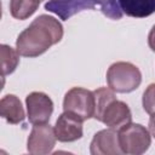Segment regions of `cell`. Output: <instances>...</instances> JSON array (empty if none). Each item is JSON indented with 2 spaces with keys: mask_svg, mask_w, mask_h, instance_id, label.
Listing matches in <instances>:
<instances>
[{
  "mask_svg": "<svg viewBox=\"0 0 155 155\" xmlns=\"http://www.w3.org/2000/svg\"><path fill=\"white\" fill-rule=\"evenodd\" d=\"M63 38L62 23L52 16L40 15L29 27L19 33L16 40V50L23 57L34 58L45 53L51 46Z\"/></svg>",
  "mask_w": 155,
  "mask_h": 155,
  "instance_id": "obj_1",
  "label": "cell"
},
{
  "mask_svg": "<svg viewBox=\"0 0 155 155\" xmlns=\"http://www.w3.org/2000/svg\"><path fill=\"white\" fill-rule=\"evenodd\" d=\"M94 94V115L99 122L109 128L119 131L125 125L132 122V114L128 105L116 99L115 93L109 87H99L93 91Z\"/></svg>",
  "mask_w": 155,
  "mask_h": 155,
  "instance_id": "obj_2",
  "label": "cell"
},
{
  "mask_svg": "<svg viewBox=\"0 0 155 155\" xmlns=\"http://www.w3.org/2000/svg\"><path fill=\"white\" fill-rule=\"evenodd\" d=\"M97 7L110 19L117 21L122 17V11L116 0H48L45 4V10L57 15L63 21L69 19L80 11L96 10Z\"/></svg>",
  "mask_w": 155,
  "mask_h": 155,
  "instance_id": "obj_3",
  "label": "cell"
},
{
  "mask_svg": "<svg viewBox=\"0 0 155 155\" xmlns=\"http://www.w3.org/2000/svg\"><path fill=\"white\" fill-rule=\"evenodd\" d=\"M108 87L116 93H130L142 82V73L130 62H115L107 70Z\"/></svg>",
  "mask_w": 155,
  "mask_h": 155,
  "instance_id": "obj_4",
  "label": "cell"
},
{
  "mask_svg": "<svg viewBox=\"0 0 155 155\" xmlns=\"http://www.w3.org/2000/svg\"><path fill=\"white\" fill-rule=\"evenodd\" d=\"M120 148L124 154H144L151 144L150 132L140 124L130 122L117 131Z\"/></svg>",
  "mask_w": 155,
  "mask_h": 155,
  "instance_id": "obj_5",
  "label": "cell"
},
{
  "mask_svg": "<svg viewBox=\"0 0 155 155\" xmlns=\"http://www.w3.org/2000/svg\"><path fill=\"white\" fill-rule=\"evenodd\" d=\"M63 110L70 113L85 121L94 115V94L93 91L73 87L65 94L63 99Z\"/></svg>",
  "mask_w": 155,
  "mask_h": 155,
  "instance_id": "obj_6",
  "label": "cell"
},
{
  "mask_svg": "<svg viewBox=\"0 0 155 155\" xmlns=\"http://www.w3.org/2000/svg\"><path fill=\"white\" fill-rule=\"evenodd\" d=\"M56 133L48 124L34 125L27 140V150L33 155L50 154L56 145Z\"/></svg>",
  "mask_w": 155,
  "mask_h": 155,
  "instance_id": "obj_7",
  "label": "cell"
},
{
  "mask_svg": "<svg viewBox=\"0 0 155 155\" xmlns=\"http://www.w3.org/2000/svg\"><path fill=\"white\" fill-rule=\"evenodd\" d=\"M27 116L30 124H47L53 113V102L44 92H31L25 97Z\"/></svg>",
  "mask_w": 155,
  "mask_h": 155,
  "instance_id": "obj_8",
  "label": "cell"
},
{
  "mask_svg": "<svg viewBox=\"0 0 155 155\" xmlns=\"http://www.w3.org/2000/svg\"><path fill=\"white\" fill-rule=\"evenodd\" d=\"M90 153L92 155H121L124 154L120 143L117 131L114 128H105L98 131L90 144Z\"/></svg>",
  "mask_w": 155,
  "mask_h": 155,
  "instance_id": "obj_9",
  "label": "cell"
},
{
  "mask_svg": "<svg viewBox=\"0 0 155 155\" xmlns=\"http://www.w3.org/2000/svg\"><path fill=\"white\" fill-rule=\"evenodd\" d=\"M82 120L75 115L63 111L54 125V133L59 142L69 143L75 142L82 137Z\"/></svg>",
  "mask_w": 155,
  "mask_h": 155,
  "instance_id": "obj_10",
  "label": "cell"
},
{
  "mask_svg": "<svg viewBox=\"0 0 155 155\" xmlns=\"http://www.w3.org/2000/svg\"><path fill=\"white\" fill-rule=\"evenodd\" d=\"M0 115L11 125L23 122L25 113L19 98L15 94H6L0 101Z\"/></svg>",
  "mask_w": 155,
  "mask_h": 155,
  "instance_id": "obj_11",
  "label": "cell"
},
{
  "mask_svg": "<svg viewBox=\"0 0 155 155\" xmlns=\"http://www.w3.org/2000/svg\"><path fill=\"white\" fill-rule=\"evenodd\" d=\"M122 13L134 18H144L155 12V0H117Z\"/></svg>",
  "mask_w": 155,
  "mask_h": 155,
  "instance_id": "obj_12",
  "label": "cell"
},
{
  "mask_svg": "<svg viewBox=\"0 0 155 155\" xmlns=\"http://www.w3.org/2000/svg\"><path fill=\"white\" fill-rule=\"evenodd\" d=\"M41 0H10V13L13 18L24 21L33 16Z\"/></svg>",
  "mask_w": 155,
  "mask_h": 155,
  "instance_id": "obj_13",
  "label": "cell"
},
{
  "mask_svg": "<svg viewBox=\"0 0 155 155\" xmlns=\"http://www.w3.org/2000/svg\"><path fill=\"white\" fill-rule=\"evenodd\" d=\"M19 53L17 50L12 48L8 45L2 44L0 46V62H1V76L5 78L8 74H12L19 63Z\"/></svg>",
  "mask_w": 155,
  "mask_h": 155,
  "instance_id": "obj_14",
  "label": "cell"
},
{
  "mask_svg": "<svg viewBox=\"0 0 155 155\" xmlns=\"http://www.w3.org/2000/svg\"><path fill=\"white\" fill-rule=\"evenodd\" d=\"M142 104L145 113L149 115H155V82L150 84L142 97Z\"/></svg>",
  "mask_w": 155,
  "mask_h": 155,
  "instance_id": "obj_15",
  "label": "cell"
},
{
  "mask_svg": "<svg viewBox=\"0 0 155 155\" xmlns=\"http://www.w3.org/2000/svg\"><path fill=\"white\" fill-rule=\"evenodd\" d=\"M148 45H149L150 50L153 52H155V24L153 25V28L149 31V35H148Z\"/></svg>",
  "mask_w": 155,
  "mask_h": 155,
  "instance_id": "obj_16",
  "label": "cell"
},
{
  "mask_svg": "<svg viewBox=\"0 0 155 155\" xmlns=\"http://www.w3.org/2000/svg\"><path fill=\"white\" fill-rule=\"evenodd\" d=\"M149 132L155 138V115H150V119H149Z\"/></svg>",
  "mask_w": 155,
  "mask_h": 155,
  "instance_id": "obj_17",
  "label": "cell"
},
{
  "mask_svg": "<svg viewBox=\"0 0 155 155\" xmlns=\"http://www.w3.org/2000/svg\"><path fill=\"white\" fill-rule=\"evenodd\" d=\"M41 1H42V0H41Z\"/></svg>",
  "mask_w": 155,
  "mask_h": 155,
  "instance_id": "obj_18",
  "label": "cell"
}]
</instances>
